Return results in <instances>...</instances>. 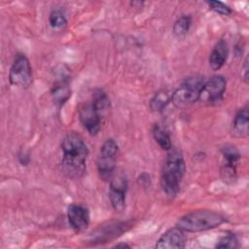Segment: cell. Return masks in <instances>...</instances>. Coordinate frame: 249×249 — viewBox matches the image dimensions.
I'll use <instances>...</instances> for the list:
<instances>
[{"mask_svg":"<svg viewBox=\"0 0 249 249\" xmlns=\"http://www.w3.org/2000/svg\"><path fill=\"white\" fill-rule=\"evenodd\" d=\"M163 163L160 184L164 194L172 198L180 190L181 182L186 172V163L182 154L177 150H169Z\"/></svg>","mask_w":249,"mask_h":249,"instance_id":"2","label":"cell"},{"mask_svg":"<svg viewBox=\"0 0 249 249\" xmlns=\"http://www.w3.org/2000/svg\"><path fill=\"white\" fill-rule=\"evenodd\" d=\"M221 152H222L223 159H224V161H223L224 164L237 167V164L240 160L241 156H240V153L238 152V150L234 146L226 145L225 147L222 148Z\"/></svg>","mask_w":249,"mask_h":249,"instance_id":"18","label":"cell"},{"mask_svg":"<svg viewBox=\"0 0 249 249\" xmlns=\"http://www.w3.org/2000/svg\"><path fill=\"white\" fill-rule=\"evenodd\" d=\"M79 119L83 126L90 135L95 136L98 134L101 128L102 118L92 107L91 103L86 104L80 108Z\"/></svg>","mask_w":249,"mask_h":249,"instance_id":"10","label":"cell"},{"mask_svg":"<svg viewBox=\"0 0 249 249\" xmlns=\"http://www.w3.org/2000/svg\"><path fill=\"white\" fill-rule=\"evenodd\" d=\"M119 153L118 143L109 138L103 142L97 157V170L103 180H110L116 169V160Z\"/></svg>","mask_w":249,"mask_h":249,"instance_id":"5","label":"cell"},{"mask_svg":"<svg viewBox=\"0 0 249 249\" xmlns=\"http://www.w3.org/2000/svg\"><path fill=\"white\" fill-rule=\"evenodd\" d=\"M187 236L185 231L178 227L167 230L159 239L156 248L169 249V248H184L186 246Z\"/></svg>","mask_w":249,"mask_h":249,"instance_id":"11","label":"cell"},{"mask_svg":"<svg viewBox=\"0 0 249 249\" xmlns=\"http://www.w3.org/2000/svg\"><path fill=\"white\" fill-rule=\"evenodd\" d=\"M243 71H244V73H243V77H244V80H245V82H247V80H248V58L246 57L245 58V60H244V64H243Z\"/></svg>","mask_w":249,"mask_h":249,"instance_id":"25","label":"cell"},{"mask_svg":"<svg viewBox=\"0 0 249 249\" xmlns=\"http://www.w3.org/2000/svg\"><path fill=\"white\" fill-rule=\"evenodd\" d=\"M216 248H223V249H227V248H230V249H234V248H237L238 247V240H237V237L233 234V233H231V232H228L226 233L225 235H223L217 242Z\"/></svg>","mask_w":249,"mask_h":249,"instance_id":"21","label":"cell"},{"mask_svg":"<svg viewBox=\"0 0 249 249\" xmlns=\"http://www.w3.org/2000/svg\"><path fill=\"white\" fill-rule=\"evenodd\" d=\"M191 25H192V18L186 15L181 16L175 20L173 24V28H172L173 34L178 38L184 37L189 32Z\"/></svg>","mask_w":249,"mask_h":249,"instance_id":"19","label":"cell"},{"mask_svg":"<svg viewBox=\"0 0 249 249\" xmlns=\"http://www.w3.org/2000/svg\"><path fill=\"white\" fill-rule=\"evenodd\" d=\"M227 81L222 75H214L205 81L200 93L198 101L207 105L218 104L225 93Z\"/></svg>","mask_w":249,"mask_h":249,"instance_id":"7","label":"cell"},{"mask_svg":"<svg viewBox=\"0 0 249 249\" xmlns=\"http://www.w3.org/2000/svg\"><path fill=\"white\" fill-rule=\"evenodd\" d=\"M61 170L70 178L81 177L87 167L89 149L84 138L77 132L67 133L61 142Z\"/></svg>","mask_w":249,"mask_h":249,"instance_id":"1","label":"cell"},{"mask_svg":"<svg viewBox=\"0 0 249 249\" xmlns=\"http://www.w3.org/2000/svg\"><path fill=\"white\" fill-rule=\"evenodd\" d=\"M67 218L69 225L76 232L85 231L89 224V211L81 204H71L67 209Z\"/></svg>","mask_w":249,"mask_h":249,"instance_id":"9","label":"cell"},{"mask_svg":"<svg viewBox=\"0 0 249 249\" xmlns=\"http://www.w3.org/2000/svg\"><path fill=\"white\" fill-rule=\"evenodd\" d=\"M51 94L54 104L57 107L63 106L71 96L69 77L62 75L59 77V79L55 80L52 86Z\"/></svg>","mask_w":249,"mask_h":249,"instance_id":"12","label":"cell"},{"mask_svg":"<svg viewBox=\"0 0 249 249\" xmlns=\"http://www.w3.org/2000/svg\"><path fill=\"white\" fill-rule=\"evenodd\" d=\"M49 23L53 28H62L66 25L67 19L60 10H53L49 16Z\"/></svg>","mask_w":249,"mask_h":249,"instance_id":"20","label":"cell"},{"mask_svg":"<svg viewBox=\"0 0 249 249\" xmlns=\"http://www.w3.org/2000/svg\"><path fill=\"white\" fill-rule=\"evenodd\" d=\"M152 135L158 145L164 151H169L172 149L171 138L167 130L158 124H155L152 128Z\"/></svg>","mask_w":249,"mask_h":249,"instance_id":"17","label":"cell"},{"mask_svg":"<svg viewBox=\"0 0 249 249\" xmlns=\"http://www.w3.org/2000/svg\"><path fill=\"white\" fill-rule=\"evenodd\" d=\"M206 3L211 11H213L221 16H230L232 13L231 8L221 1L211 0V1H207Z\"/></svg>","mask_w":249,"mask_h":249,"instance_id":"22","label":"cell"},{"mask_svg":"<svg viewBox=\"0 0 249 249\" xmlns=\"http://www.w3.org/2000/svg\"><path fill=\"white\" fill-rule=\"evenodd\" d=\"M226 217L212 210H195L183 215L176 223V227L187 232L208 231L221 226Z\"/></svg>","mask_w":249,"mask_h":249,"instance_id":"3","label":"cell"},{"mask_svg":"<svg viewBox=\"0 0 249 249\" xmlns=\"http://www.w3.org/2000/svg\"><path fill=\"white\" fill-rule=\"evenodd\" d=\"M115 174V173H114ZM110 179L109 199L112 207L122 212L125 206V195L127 191V179L123 173L114 175Z\"/></svg>","mask_w":249,"mask_h":249,"instance_id":"8","label":"cell"},{"mask_svg":"<svg viewBox=\"0 0 249 249\" xmlns=\"http://www.w3.org/2000/svg\"><path fill=\"white\" fill-rule=\"evenodd\" d=\"M18 159L21 165H27L30 162V155L25 151H20L18 154Z\"/></svg>","mask_w":249,"mask_h":249,"instance_id":"23","label":"cell"},{"mask_svg":"<svg viewBox=\"0 0 249 249\" xmlns=\"http://www.w3.org/2000/svg\"><path fill=\"white\" fill-rule=\"evenodd\" d=\"M91 105L95 109V111L100 115L101 118H103L109 112L111 107L108 95L101 89H96L93 91Z\"/></svg>","mask_w":249,"mask_h":249,"instance_id":"15","label":"cell"},{"mask_svg":"<svg viewBox=\"0 0 249 249\" xmlns=\"http://www.w3.org/2000/svg\"><path fill=\"white\" fill-rule=\"evenodd\" d=\"M228 56H229L228 43L224 39H221L216 43V45L214 46V48L210 53V55L208 58V63L210 68L214 71L220 70L226 63Z\"/></svg>","mask_w":249,"mask_h":249,"instance_id":"13","label":"cell"},{"mask_svg":"<svg viewBox=\"0 0 249 249\" xmlns=\"http://www.w3.org/2000/svg\"><path fill=\"white\" fill-rule=\"evenodd\" d=\"M139 181H140V184L143 186L144 182L146 183V187L150 185V176L147 174V173H143L140 175L139 177Z\"/></svg>","mask_w":249,"mask_h":249,"instance_id":"24","label":"cell"},{"mask_svg":"<svg viewBox=\"0 0 249 249\" xmlns=\"http://www.w3.org/2000/svg\"><path fill=\"white\" fill-rule=\"evenodd\" d=\"M172 93L173 91L167 89H162L156 92L150 100V109L153 112H161L171 102Z\"/></svg>","mask_w":249,"mask_h":249,"instance_id":"16","label":"cell"},{"mask_svg":"<svg viewBox=\"0 0 249 249\" xmlns=\"http://www.w3.org/2000/svg\"><path fill=\"white\" fill-rule=\"evenodd\" d=\"M32 80L33 74L29 59L24 53H17L9 71L10 84L18 88L28 89L32 84Z\"/></svg>","mask_w":249,"mask_h":249,"instance_id":"6","label":"cell"},{"mask_svg":"<svg viewBox=\"0 0 249 249\" xmlns=\"http://www.w3.org/2000/svg\"><path fill=\"white\" fill-rule=\"evenodd\" d=\"M114 247L115 248H129L130 246L127 243H118Z\"/></svg>","mask_w":249,"mask_h":249,"instance_id":"26","label":"cell"},{"mask_svg":"<svg viewBox=\"0 0 249 249\" xmlns=\"http://www.w3.org/2000/svg\"><path fill=\"white\" fill-rule=\"evenodd\" d=\"M231 133L237 138H244L248 136L249 133V113L248 107L245 106L239 109L231 124Z\"/></svg>","mask_w":249,"mask_h":249,"instance_id":"14","label":"cell"},{"mask_svg":"<svg viewBox=\"0 0 249 249\" xmlns=\"http://www.w3.org/2000/svg\"><path fill=\"white\" fill-rule=\"evenodd\" d=\"M206 79L200 75L186 78L172 93L171 102L177 108H186L198 101L200 90Z\"/></svg>","mask_w":249,"mask_h":249,"instance_id":"4","label":"cell"}]
</instances>
